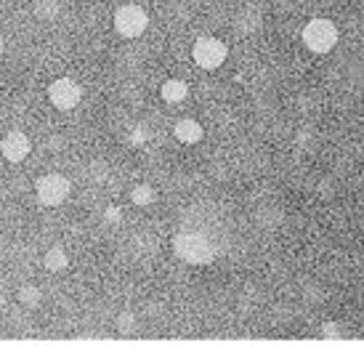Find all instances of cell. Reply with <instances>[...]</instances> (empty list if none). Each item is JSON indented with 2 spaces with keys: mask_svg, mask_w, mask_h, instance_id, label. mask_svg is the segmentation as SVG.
Returning <instances> with one entry per match:
<instances>
[{
  "mask_svg": "<svg viewBox=\"0 0 364 359\" xmlns=\"http://www.w3.org/2000/svg\"><path fill=\"white\" fill-rule=\"evenodd\" d=\"M303 43H306V48L312 53H329L335 46H338V40H341V33H338V27L325 17H316L312 19L306 27H303Z\"/></svg>",
  "mask_w": 364,
  "mask_h": 359,
  "instance_id": "1",
  "label": "cell"
},
{
  "mask_svg": "<svg viewBox=\"0 0 364 359\" xmlns=\"http://www.w3.org/2000/svg\"><path fill=\"white\" fill-rule=\"evenodd\" d=\"M72 181L61 173H46L35 181V197L43 208H59L70 197Z\"/></svg>",
  "mask_w": 364,
  "mask_h": 359,
  "instance_id": "2",
  "label": "cell"
},
{
  "mask_svg": "<svg viewBox=\"0 0 364 359\" xmlns=\"http://www.w3.org/2000/svg\"><path fill=\"white\" fill-rule=\"evenodd\" d=\"M226 56H229V48H226L218 37H210V35L197 37L194 46H191V59H194V64L200 69H208V72L221 67L226 62Z\"/></svg>",
  "mask_w": 364,
  "mask_h": 359,
  "instance_id": "3",
  "label": "cell"
},
{
  "mask_svg": "<svg viewBox=\"0 0 364 359\" xmlns=\"http://www.w3.org/2000/svg\"><path fill=\"white\" fill-rule=\"evenodd\" d=\"M173 253L184 258L186 264H208L213 261V248L202 234L197 232H184L173 239Z\"/></svg>",
  "mask_w": 364,
  "mask_h": 359,
  "instance_id": "4",
  "label": "cell"
},
{
  "mask_svg": "<svg viewBox=\"0 0 364 359\" xmlns=\"http://www.w3.org/2000/svg\"><path fill=\"white\" fill-rule=\"evenodd\" d=\"M146 27H149V14H146L141 6H136V3L120 6V8L115 11V30H117V35H122V37H128V40L141 37V35L146 33Z\"/></svg>",
  "mask_w": 364,
  "mask_h": 359,
  "instance_id": "5",
  "label": "cell"
},
{
  "mask_svg": "<svg viewBox=\"0 0 364 359\" xmlns=\"http://www.w3.org/2000/svg\"><path fill=\"white\" fill-rule=\"evenodd\" d=\"M48 102L59 112H70L77 104L83 102V86L75 77H56L48 86Z\"/></svg>",
  "mask_w": 364,
  "mask_h": 359,
  "instance_id": "6",
  "label": "cell"
},
{
  "mask_svg": "<svg viewBox=\"0 0 364 359\" xmlns=\"http://www.w3.org/2000/svg\"><path fill=\"white\" fill-rule=\"evenodd\" d=\"M30 152H32V141L24 131H8L0 138V154L8 163H21L30 157Z\"/></svg>",
  "mask_w": 364,
  "mask_h": 359,
  "instance_id": "7",
  "label": "cell"
},
{
  "mask_svg": "<svg viewBox=\"0 0 364 359\" xmlns=\"http://www.w3.org/2000/svg\"><path fill=\"white\" fill-rule=\"evenodd\" d=\"M173 136L178 138L181 144H186V147H191V144H200V141H202V136H205V131H202V125H200L197 120L184 118V120H178V122H175Z\"/></svg>",
  "mask_w": 364,
  "mask_h": 359,
  "instance_id": "8",
  "label": "cell"
},
{
  "mask_svg": "<svg viewBox=\"0 0 364 359\" xmlns=\"http://www.w3.org/2000/svg\"><path fill=\"white\" fill-rule=\"evenodd\" d=\"M160 96H162V102L165 104H181L186 96H189V83H186V80H178V77H171V80L162 83Z\"/></svg>",
  "mask_w": 364,
  "mask_h": 359,
  "instance_id": "9",
  "label": "cell"
},
{
  "mask_svg": "<svg viewBox=\"0 0 364 359\" xmlns=\"http://www.w3.org/2000/svg\"><path fill=\"white\" fill-rule=\"evenodd\" d=\"M43 266H46L51 274L67 272V269H70V256H67V250H64L61 245H53V248H48V250L43 253Z\"/></svg>",
  "mask_w": 364,
  "mask_h": 359,
  "instance_id": "10",
  "label": "cell"
},
{
  "mask_svg": "<svg viewBox=\"0 0 364 359\" xmlns=\"http://www.w3.org/2000/svg\"><path fill=\"white\" fill-rule=\"evenodd\" d=\"M32 11H35L37 19L51 21L64 11V0H32Z\"/></svg>",
  "mask_w": 364,
  "mask_h": 359,
  "instance_id": "11",
  "label": "cell"
},
{
  "mask_svg": "<svg viewBox=\"0 0 364 359\" xmlns=\"http://www.w3.org/2000/svg\"><path fill=\"white\" fill-rule=\"evenodd\" d=\"M157 200L155 189L149 187V184H136V187L131 189V203L139 208H149L152 203Z\"/></svg>",
  "mask_w": 364,
  "mask_h": 359,
  "instance_id": "12",
  "label": "cell"
},
{
  "mask_svg": "<svg viewBox=\"0 0 364 359\" xmlns=\"http://www.w3.org/2000/svg\"><path fill=\"white\" fill-rule=\"evenodd\" d=\"M40 301H43V291L40 288H35V285H21V291H19V304L21 306L37 309Z\"/></svg>",
  "mask_w": 364,
  "mask_h": 359,
  "instance_id": "13",
  "label": "cell"
},
{
  "mask_svg": "<svg viewBox=\"0 0 364 359\" xmlns=\"http://www.w3.org/2000/svg\"><path fill=\"white\" fill-rule=\"evenodd\" d=\"M136 330V314L133 311H120V317H117V333L120 335H131Z\"/></svg>",
  "mask_w": 364,
  "mask_h": 359,
  "instance_id": "14",
  "label": "cell"
},
{
  "mask_svg": "<svg viewBox=\"0 0 364 359\" xmlns=\"http://www.w3.org/2000/svg\"><path fill=\"white\" fill-rule=\"evenodd\" d=\"M319 335L322 338H343L346 335V327L338 325V322H322L319 325Z\"/></svg>",
  "mask_w": 364,
  "mask_h": 359,
  "instance_id": "15",
  "label": "cell"
},
{
  "mask_svg": "<svg viewBox=\"0 0 364 359\" xmlns=\"http://www.w3.org/2000/svg\"><path fill=\"white\" fill-rule=\"evenodd\" d=\"M3 304H6V293L0 291V309H3Z\"/></svg>",
  "mask_w": 364,
  "mask_h": 359,
  "instance_id": "16",
  "label": "cell"
}]
</instances>
